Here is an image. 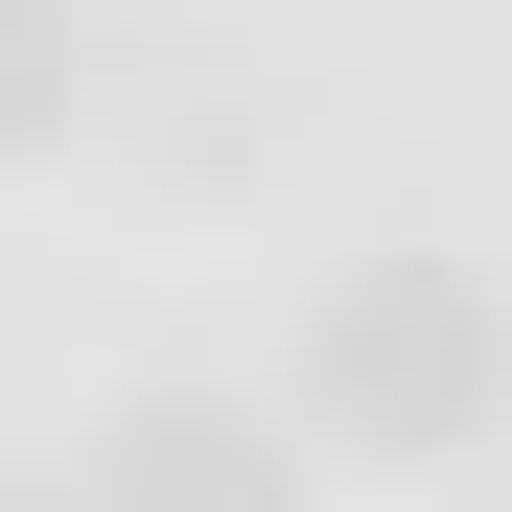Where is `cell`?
<instances>
[{
    "instance_id": "cell-2",
    "label": "cell",
    "mask_w": 512,
    "mask_h": 512,
    "mask_svg": "<svg viewBox=\"0 0 512 512\" xmlns=\"http://www.w3.org/2000/svg\"><path fill=\"white\" fill-rule=\"evenodd\" d=\"M70 512H303V396H140L94 466H70Z\"/></svg>"
},
{
    "instance_id": "cell-3",
    "label": "cell",
    "mask_w": 512,
    "mask_h": 512,
    "mask_svg": "<svg viewBox=\"0 0 512 512\" xmlns=\"http://www.w3.org/2000/svg\"><path fill=\"white\" fill-rule=\"evenodd\" d=\"M94 117V0H0V163Z\"/></svg>"
},
{
    "instance_id": "cell-1",
    "label": "cell",
    "mask_w": 512,
    "mask_h": 512,
    "mask_svg": "<svg viewBox=\"0 0 512 512\" xmlns=\"http://www.w3.org/2000/svg\"><path fill=\"white\" fill-rule=\"evenodd\" d=\"M489 396H512V303L466 280V256H350L303 326V443H350V466H443L489 443Z\"/></svg>"
}]
</instances>
